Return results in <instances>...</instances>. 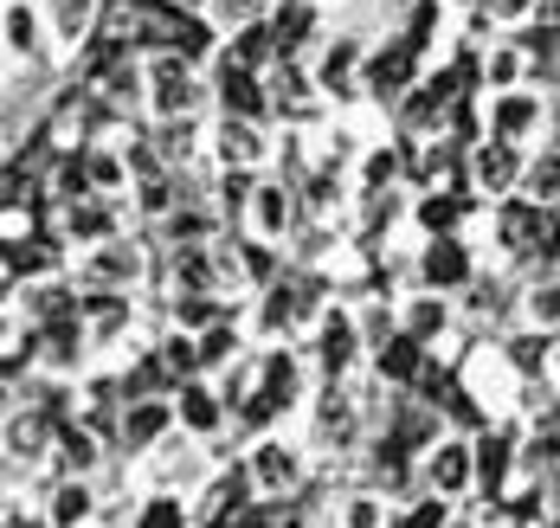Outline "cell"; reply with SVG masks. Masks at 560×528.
<instances>
[{"label":"cell","instance_id":"31","mask_svg":"<svg viewBox=\"0 0 560 528\" xmlns=\"http://www.w3.org/2000/svg\"><path fill=\"white\" fill-rule=\"evenodd\" d=\"M555 142H560V84H555Z\"/></svg>","mask_w":560,"mask_h":528},{"label":"cell","instance_id":"24","mask_svg":"<svg viewBox=\"0 0 560 528\" xmlns=\"http://www.w3.org/2000/svg\"><path fill=\"white\" fill-rule=\"evenodd\" d=\"M522 193L541 200V207H560V142H541V149L528 155V180H522Z\"/></svg>","mask_w":560,"mask_h":528},{"label":"cell","instance_id":"28","mask_svg":"<svg viewBox=\"0 0 560 528\" xmlns=\"http://www.w3.org/2000/svg\"><path fill=\"white\" fill-rule=\"evenodd\" d=\"M412 7H419V0H374V13H381V26H399V20H406Z\"/></svg>","mask_w":560,"mask_h":528},{"label":"cell","instance_id":"13","mask_svg":"<svg viewBox=\"0 0 560 528\" xmlns=\"http://www.w3.org/2000/svg\"><path fill=\"white\" fill-rule=\"evenodd\" d=\"M412 278L425 284V291H470L477 284V251H470V238L464 233H445V238H425L419 245V265H412Z\"/></svg>","mask_w":560,"mask_h":528},{"label":"cell","instance_id":"29","mask_svg":"<svg viewBox=\"0 0 560 528\" xmlns=\"http://www.w3.org/2000/svg\"><path fill=\"white\" fill-rule=\"evenodd\" d=\"M174 13H213V0H168Z\"/></svg>","mask_w":560,"mask_h":528},{"label":"cell","instance_id":"9","mask_svg":"<svg viewBox=\"0 0 560 528\" xmlns=\"http://www.w3.org/2000/svg\"><path fill=\"white\" fill-rule=\"evenodd\" d=\"M419 483L445 503H464L477 490V432H445L425 458H419Z\"/></svg>","mask_w":560,"mask_h":528},{"label":"cell","instance_id":"21","mask_svg":"<svg viewBox=\"0 0 560 528\" xmlns=\"http://www.w3.org/2000/svg\"><path fill=\"white\" fill-rule=\"evenodd\" d=\"M393 516H399V503H393L381 483L336 496V528H393Z\"/></svg>","mask_w":560,"mask_h":528},{"label":"cell","instance_id":"26","mask_svg":"<svg viewBox=\"0 0 560 528\" xmlns=\"http://www.w3.org/2000/svg\"><path fill=\"white\" fill-rule=\"evenodd\" d=\"M477 13L490 20V33H528L541 20V0H477Z\"/></svg>","mask_w":560,"mask_h":528},{"label":"cell","instance_id":"18","mask_svg":"<svg viewBox=\"0 0 560 528\" xmlns=\"http://www.w3.org/2000/svg\"><path fill=\"white\" fill-rule=\"evenodd\" d=\"M470 213H483L470 193H412V226L425 238H445V233H464Z\"/></svg>","mask_w":560,"mask_h":528},{"label":"cell","instance_id":"14","mask_svg":"<svg viewBox=\"0 0 560 528\" xmlns=\"http://www.w3.org/2000/svg\"><path fill=\"white\" fill-rule=\"evenodd\" d=\"M174 407H180V432L194 438V445H213L225 425H238L232 407H225V387L213 374H194V380H180L174 387Z\"/></svg>","mask_w":560,"mask_h":528},{"label":"cell","instance_id":"6","mask_svg":"<svg viewBox=\"0 0 560 528\" xmlns=\"http://www.w3.org/2000/svg\"><path fill=\"white\" fill-rule=\"evenodd\" d=\"M310 354H316V367H323V380H348L354 374V361L368 354V336H361V316L348 309V303H323L316 309V322H310Z\"/></svg>","mask_w":560,"mask_h":528},{"label":"cell","instance_id":"4","mask_svg":"<svg viewBox=\"0 0 560 528\" xmlns=\"http://www.w3.org/2000/svg\"><path fill=\"white\" fill-rule=\"evenodd\" d=\"M528 155H535V149H515V142H497V136L470 142V149H464V187H470V200H477V207H497L509 193H522Z\"/></svg>","mask_w":560,"mask_h":528},{"label":"cell","instance_id":"27","mask_svg":"<svg viewBox=\"0 0 560 528\" xmlns=\"http://www.w3.org/2000/svg\"><path fill=\"white\" fill-rule=\"evenodd\" d=\"M271 7H278V0H213V26L232 33V26H245V20H271Z\"/></svg>","mask_w":560,"mask_h":528},{"label":"cell","instance_id":"5","mask_svg":"<svg viewBox=\"0 0 560 528\" xmlns=\"http://www.w3.org/2000/svg\"><path fill=\"white\" fill-rule=\"evenodd\" d=\"M296 226H303V187L271 168V175L252 187V200H245V213H238V233L265 238V245H290Z\"/></svg>","mask_w":560,"mask_h":528},{"label":"cell","instance_id":"3","mask_svg":"<svg viewBox=\"0 0 560 528\" xmlns=\"http://www.w3.org/2000/svg\"><path fill=\"white\" fill-rule=\"evenodd\" d=\"M0 59H7V84L26 71V78H39V71H52V33H46V7L39 0H0Z\"/></svg>","mask_w":560,"mask_h":528},{"label":"cell","instance_id":"11","mask_svg":"<svg viewBox=\"0 0 560 528\" xmlns=\"http://www.w3.org/2000/svg\"><path fill=\"white\" fill-rule=\"evenodd\" d=\"M174 432H180V407H174V394L129 400V407H122V419H116V445H122L129 458H155Z\"/></svg>","mask_w":560,"mask_h":528},{"label":"cell","instance_id":"20","mask_svg":"<svg viewBox=\"0 0 560 528\" xmlns=\"http://www.w3.org/2000/svg\"><path fill=\"white\" fill-rule=\"evenodd\" d=\"M46 523L52 528H91L97 523V490H91V477H58L52 496H46Z\"/></svg>","mask_w":560,"mask_h":528},{"label":"cell","instance_id":"22","mask_svg":"<svg viewBox=\"0 0 560 528\" xmlns=\"http://www.w3.org/2000/svg\"><path fill=\"white\" fill-rule=\"evenodd\" d=\"M129 528H200V523H194V503L180 490H155V496H142Z\"/></svg>","mask_w":560,"mask_h":528},{"label":"cell","instance_id":"12","mask_svg":"<svg viewBox=\"0 0 560 528\" xmlns=\"http://www.w3.org/2000/svg\"><path fill=\"white\" fill-rule=\"evenodd\" d=\"M245 470H252L258 496H296L303 477H310V458H303V445H290V438H278V432H265V438H252Z\"/></svg>","mask_w":560,"mask_h":528},{"label":"cell","instance_id":"23","mask_svg":"<svg viewBox=\"0 0 560 528\" xmlns=\"http://www.w3.org/2000/svg\"><path fill=\"white\" fill-rule=\"evenodd\" d=\"M522 322L560 336V271H541V278L528 284V296H522Z\"/></svg>","mask_w":560,"mask_h":528},{"label":"cell","instance_id":"10","mask_svg":"<svg viewBox=\"0 0 560 528\" xmlns=\"http://www.w3.org/2000/svg\"><path fill=\"white\" fill-rule=\"evenodd\" d=\"M39 7H46V33H52V64L71 71V64L84 59V46L104 33L110 0H39Z\"/></svg>","mask_w":560,"mask_h":528},{"label":"cell","instance_id":"30","mask_svg":"<svg viewBox=\"0 0 560 528\" xmlns=\"http://www.w3.org/2000/svg\"><path fill=\"white\" fill-rule=\"evenodd\" d=\"M548 387L560 394V336H555V354H548Z\"/></svg>","mask_w":560,"mask_h":528},{"label":"cell","instance_id":"15","mask_svg":"<svg viewBox=\"0 0 560 528\" xmlns=\"http://www.w3.org/2000/svg\"><path fill=\"white\" fill-rule=\"evenodd\" d=\"M477 84L483 91H515V84H535V52L522 33H490L477 46Z\"/></svg>","mask_w":560,"mask_h":528},{"label":"cell","instance_id":"7","mask_svg":"<svg viewBox=\"0 0 560 528\" xmlns=\"http://www.w3.org/2000/svg\"><path fill=\"white\" fill-rule=\"evenodd\" d=\"M71 278L84 284V291H136L142 278H149V251H142V238L116 233L104 245H91V251H78L71 258Z\"/></svg>","mask_w":560,"mask_h":528},{"label":"cell","instance_id":"16","mask_svg":"<svg viewBox=\"0 0 560 528\" xmlns=\"http://www.w3.org/2000/svg\"><path fill=\"white\" fill-rule=\"evenodd\" d=\"M425 342H419V336H406V329H393L387 342H381V349L368 354V361H374V380H381V387H399V394H412V380H419V367H425Z\"/></svg>","mask_w":560,"mask_h":528},{"label":"cell","instance_id":"19","mask_svg":"<svg viewBox=\"0 0 560 528\" xmlns=\"http://www.w3.org/2000/svg\"><path fill=\"white\" fill-rule=\"evenodd\" d=\"M58 465H65V477H91V470L104 465V432L84 425L78 412L58 419Z\"/></svg>","mask_w":560,"mask_h":528},{"label":"cell","instance_id":"2","mask_svg":"<svg viewBox=\"0 0 560 528\" xmlns=\"http://www.w3.org/2000/svg\"><path fill=\"white\" fill-rule=\"evenodd\" d=\"M425 52L399 33V26H387V33H374V46H368V71H361V91H368V104L374 110H399V97L425 78Z\"/></svg>","mask_w":560,"mask_h":528},{"label":"cell","instance_id":"1","mask_svg":"<svg viewBox=\"0 0 560 528\" xmlns=\"http://www.w3.org/2000/svg\"><path fill=\"white\" fill-rule=\"evenodd\" d=\"M477 110H483V136H497V142H515V149L555 142V91L541 78L515 84V91H477Z\"/></svg>","mask_w":560,"mask_h":528},{"label":"cell","instance_id":"8","mask_svg":"<svg viewBox=\"0 0 560 528\" xmlns=\"http://www.w3.org/2000/svg\"><path fill=\"white\" fill-rule=\"evenodd\" d=\"M207 78H213V110L225 117H258V122H278V104H271V84H265V71H252L245 59H220L207 64Z\"/></svg>","mask_w":560,"mask_h":528},{"label":"cell","instance_id":"17","mask_svg":"<svg viewBox=\"0 0 560 528\" xmlns=\"http://www.w3.org/2000/svg\"><path fill=\"white\" fill-rule=\"evenodd\" d=\"M451 322H457V309H451L445 291H425V284H419L412 296H399V329L419 336L425 349H439V336H451Z\"/></svg>","mask_w":560,"mask_h":528},{"label":"cell","instance_id":"25","mask_svg":"<svg viewBox=\"0 0 560 528\" xmlns=\"http://www.w3.org/2000/svg\"><path fill=\"white\" fill-rule=\"evenodd\" d=\"M200 361H207V374H220V367H232V361H245V336H238V322H232V316L213 322V329L200 336Z\"/></svg>","mask_w":560,"mask_h":528}]
</instances>
